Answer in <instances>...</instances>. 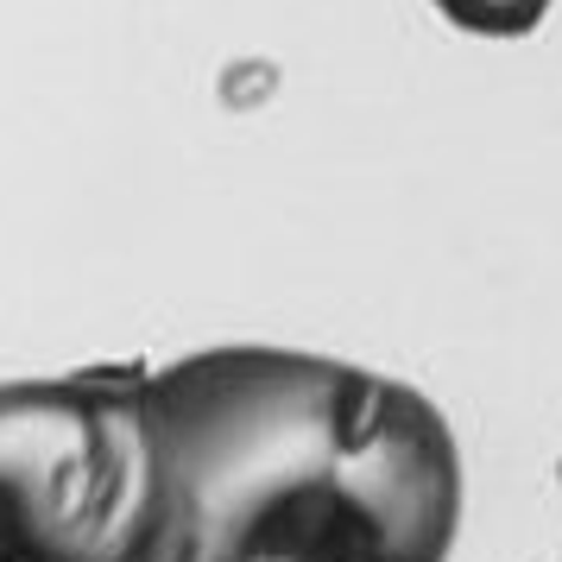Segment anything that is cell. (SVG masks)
Here are the masks:
<instances>
[{
  "label": "cell",
  "instance_id": "obj_1",
  "mask_svg": "<svg viewBox=\"0 0 562 562\" xmlns=\"http://www.w3.org/2000/svg\"><path fill=\"white\" fill-rule=\"evenodd\" d=\"M153 562H449L461 442L380 367L228 341L153 367Z\"/></svg>",
  "mask_w": 562,
  "mask_h": 562
},
{
  "label": "cell",
  "instance_id": "obj_2",
  "mask_svg": "<svg viewBox=\"0 0 562 562\" xmlns=\"http://www.w3.org/2000/svg\"><path fill=\"white\" fill-rule=\"evenodd\" d=\"M158 531L153 367L0 385V562H153Z\"/></svg>",
  "mask_w": 562,
  "mask_h": 562
},
{
  "label": "cell",
  "instance_id": "obj_3",
  "mask_svg": "<svg viewBox=\"0 0 562 562\" xmlns=\"http://www.w3.org/2000/svg\"><path fill=\"white\" fill-rule=\"evenodd\" d=\"M456 32L474 38H525V32L550 13V0H430Z\"/></svg>",
  "mask_w": 562,
  "mask_h": 562
}]
</instances>
